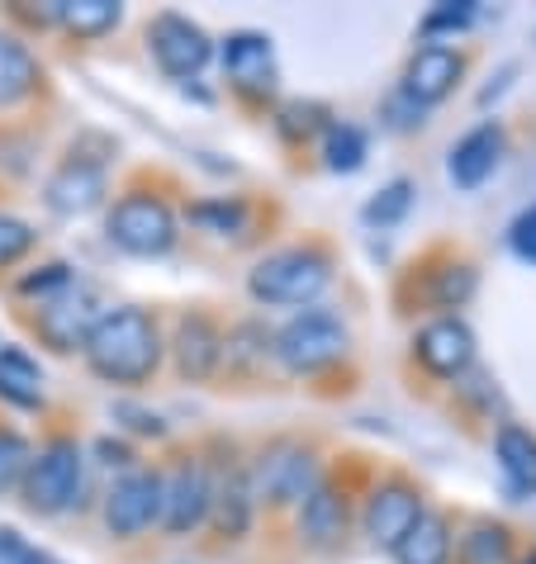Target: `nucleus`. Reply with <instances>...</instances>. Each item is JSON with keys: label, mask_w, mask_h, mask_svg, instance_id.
<instances>
[{"label": "nucleus", "mask_w": 536, "mask_h": 564, "mask_svg": "<svg viewBox=\"0 0 536 564\" xmlns=\"http://www.w3.org/2000/svg\"><path fill=\"white\" fill-rule=\"evenodd\" d=\"M162 327L148 308L119 304L105 308V318L96 323V333L86 341V366L105 384H143L162 366Z\"/></svg>", "instance_id": "f257e3e1"}, {"label": "nucleus", "mask_w": 536, "mask_h": 564, "mask_svg": "<svg viewBox=\"0 0 536 564\" xmlns=\"http://www.w3.org/2000/svg\"><path fill=\"white\" fill-rule=\"evenodd\" d=\"M333 280V261L323 247H280L261 257L247 275V294L271 308H309Z\"/></svg>", "instance_id": "f03ea898"}, {"label": "nucleus", "mask_w": 536, "mask_h": 564, "mask_svg": "<svg viewBox=\"0 0 536 564\" xmlns=\"http://www.w3.org/2000/svg\"><path fill=\"white\" fill-rule=\"evenodd\" d=\"M82 475H86V456L76 436H53L49 446L34 451L29 460V475L20 484V498L34 517H57L76 508V494H82Z\"/></svg>", "instance_id": "7ed1b4c3"}, {"label": "nucleus", "mask_w": 536, "mask_h": 564, "mask_svg": "<svg viewBox=\"0 0 536 564\" xmlns=\"http://www.w3.org/2000/svg\"><path fill=\"white\" fill-rule=\"evenodd\" d=\"M346 347H352V333H346V323L333 308L294 313V318L271 337V351L290 375H319L328 366H337L346 356Z\"/></svg>", "instance_id": "20e7f679"}, {"label": "nucleus", "mask_w": 536, "mask_h": 564, "mask_svg": "<svg viewBox=\"0 0 536 564\" xmlns=\"http://www.w3.org/2000/svg\"><path fill=\"white\" fill-rule=\"evenodd\" d=\"M105 232H109V242L129 257H167L181 238V224H176V209H171L162 195L129 191L105 214Z\"/></svg>", "instance_id": "39448f33"}, {"label": "nucleus", "mask_w": 536, "mask_h": 564, "mask_svg": "<svg viewBox=\"0 0 536 564\" xmlns=\"http://www.w3.org/2000/svg\"><path fill=\"white\" fill-rule=\"evenodd\" d=\"M251 475V494L257 503H271V508H290V503H304L319 484V460L304 442H271L257 460L247 465Z\"/></svg>", "instance_id": "423d86ee"}, {"label": "nucleus", "mask_w": 536, "mask_h": 564, "mask_svg": "<svg viewBox=\"0 0 536 564\" xmlns=\"http://www.w3.org/2000/svg\"><path fill=\"white\" fill-rule=\"evenodd\" d=\"M105 527L119 541L162 527V469H124L105 494Z\"/></svg>", "instance_id": "0eeeda50"}, {"label": "nucleus", "mask_w": 536, "mask_h": 564, "mask_svg": "<svg viewBox=\"0 0 536 564\" xmlns=\"http://www.w3.org/2000/svg\"><path fill=\"white\" fill-rule=\"evenodd\" d=\"M148 53L171 82H185V76H200L210 67L214 39L204 34L191 14L162 10V14H152V24H148Z\"/></svg>", "instance_id": "6e6552de"}, {"label": "nucleus", "mask_w": 536, "mask_h": 564, "mask_svg": "<svg viewBox=\"0 0 536 564\" xmlns=\"http://www.w3.org/2000/svg\"><path fill=\"white\" fill-rule=\"evenodd\" d=\"M210 489L214 475L200 456H181L171 469H162V531L167 536H191L210 522Z\"/></svg>", "instance_id": "1a4fd4ad"}, {"label": "nucleus", "mask_w": 536, "mask_h": 564, "mask_svg": "<svg viewBox=\"0 0 536 564\" xmlns=\"http://www.w3.org/2000/svg\"><path fill=\"white\" fill-rule=\"evenodd\" d=\"M105 318V308H100V300L90 290H67L62 300H53V304H39V313H34V333H39V341L49 351H57V356H72V351H86V341H90V333H96V323Z\"/></svg>", "instance_id": "9d476101"}, {"label": "nucleus", "mask_w": 536, "mask_h": 564, "mask_svg": "<svg viewBox=\"0 0 536 564\" xmlns=\"http://www.w3.org/2000/svg\"><path fill=\"white\" fill-rule=\"evenodd\" d=\"M224 76L228 86L247 100H266L276 90V48H271V34L261 29H238V34L224 39Z\"/></svg>", "instance_id": "9b49d317"}, {"label": "nucleus", "mask_w": 536, "mask_h": 564, "mask_svg": "<svg viewBox=\"0 0 536 564\" xmlns=\"http://www.w3.org/2000/svg\"><path fill=\"white\" fill-rule=\"evenodd\" d=\"M109 191V171L100 156H86V152H72L62 156L57 171L49 176V185H43V199H49L53 214H90L105 199Z\"/></svg>", "instance_id": "f8f14e48"}, {"label": "nucleus", "mask_w": 536, "mask_h": 564, "mask_svg": "<svg viewBox=\"0 0 536 564\" xmlns=\"http://www.w3.org/2000/svg\"><path fill=\"white\" fill-rule=\"evenodd\" d=\"M414 356H418L422 370L437 375V380H461V375L475 366V333H470L465 318L447 313V318H432L414 337Z\"/></svg>", "instance_id": "ddd939ff"}, {"label": "nucleus", "mask_w": 536, "mask_h": 564, "mask_svg": "<svg viewBox=\"0 0 536 564\" xmlns=\"http://www.w3.org/2000/svg\"><path fill=\"white\" fill-rule=\"evenodd\" d=\"M422 494L414 489L408 479H385V484H375V494L366 498V517H361V527H366V536L375 545H385V551H394L404 536H408V527L422 517Z\"/></svg>", "instance_id": "4468645a"}, {"label": "nucleus", "mask_w": 536, "mask_h": 564, "mask_svg": "<svg viewBox=\"0 0 536 564\" xmlns=\"http://www.w3.org/2000/svg\"><path fill=\"white\" fill-rule=\"evenodd\" d=\"M461 76H465V57L455 53V48H447V43H422V48L408 57V67H404V82H399V90L414 105H441L451 96L455 86H461Z\"/></svg>", "instance_id": "2eb2a0df"}, {"label": "nucleus", "mask_w": 536, "mask_h": 564, "mask_svg": "<svg viewBox=\"0 0 536 564\" xmlns=\"http://www.w3.org/2000/svg\"><path fill=\"white\" fill-rule=\"evenodd\" d=\"M503 148H508V133H503L499 119L475 123V129H470L447 156V176H451L455 191H480V185L499 171Z\"/></svg>", "instance_id": "dca6fc26"}, {"label": "nucleus", "mask_w": 536, "mask_h": 564, "mask_svg": "<svg viewBox=\"0 0 536 564\" xmlns=\"http://www.w3.org/2000/svg\"><path fill=\"white\" fill-rule=\"evenodd\" d=\"M171 356H176L181 380L204 384L214 380L218 366H224V333L210 313H185L176 323V337H171Z\"/></svg>", "instance_id": "f3484780"}, {"label": "nucleus", "mask_w": 536, "mask_h": 564, "mask_svg": "<svg viewBox=\"0 0 536 564\" xmlns=\"http://www.w3.org/2000/svg\"><path fill=\"white\" fill-rule=\"evenodd\" d=\"M251 517H257V494H251L247 465H224L210 489V527L224 541H243L251 531Z\"/></svg>", "instance_id": "a211bd4d"}, {"label": "nucleus", "mask_w": 536, "mask_h": 564, "mask_svg": "<svg viewBox=\"0 0 536 564\" xmlns=\"http://www.w3.org/2000/svg\"><path fill=\"white\" fill-rule=\"evenodd\" d=\"M299 531H304V541L319 545V551H328V545L342 541V531H346V498H342L337 484H328V479L313 484V494L299 503Z\"/></svg>", "instance_id": "6ab92c4d"}, {"label": "nucleus", "mask_w": 536, "mask_h": 564, "mask_svg": "<svg viewBox=\"0 0 536 564\" xmlns=\"http://www.w3.org/2000/svg\"><path fill=\"white\" fill-rule=\"evenodd\" d=\"M394 564H451L455 555V536H451V522L432 508H422V517L408 527V536L394 545Z\"/></svg>", "instance_id": "aec40b11"}, {"label": "nucleus", "mask_w": 536, "mask_h": 564, "mask_svg": "<svg viewBox=\"0 0 536 564\" xmlns=\"http://www.w3.org/2000/svg\"><path fill=\"white\" fill-rule=\"evenodd\" d=\"M0 399L10 409H43V366L24 347H0Z\"/></svg>", "instance_id": "412c9836"}, {"label": "nucleus", "mask_w": 536, "mask_h": 564, "mask_svg": "<svg viewBox=\"0 0 536 564\" xmlns=\"http://www.w3.org/2000/svg\"><path fill=\"white\" fill-rule=\"evenodd\" d=\"M39 82H43V67L29 53V43H20L14 34H0V109L24 105L39 90Z\"/></svg>", "instance_id": "4be33fe9"}, {"label": "nucleus", "mask_w": 536, "mask_h": 564, "mask_svg": "<svg viewBox=\"0 0 536 564\" xmlns=\"http://www.w3.org/2000/svg\"><path fill=\"white\" fill-rule=\"evenodd\" d=\"M494 456H499V469L508 475V484L517 494H536V436L517 422H503L494 432Z\"/></svg>", "instance_id": "5701e85b"}, {"label": "nucleus", "mask_w": 536, "mask_h": 564, "mask_svg": "<svg viewBox=\"0 0 536 564\" xmlns=\"http://www.w3.org/2000/svg\"><path fill=\"white\" fill-rule=\"evenodd\" d=\"M455 564H517L513 531L494 522V517H475L465 527L461 545H455Z\"/></svg>", "instance_id": "b1692460"}, {"label": "nucleus", "mask_w": 536, "mask_h": 564, "mask_svg": "<svg viewBox=\"0 0 536 564\" xmlns=\"http://www.w3.org/2000/svg\"><path fill=\"white\" fill-rule=\"evenodd\" d=\"M119 20H124V10L115 0H62L57 6V24L72 39H105Z\"/></svg>", "instance_id": "393cba45"}, {"label": "nucleus", "mask_w": 536, "mask_h": 564, "mask_svg": "<svg viewBox=\"0 0 536 564\" xmlns=\"http://www.w3.org/2000/svg\"><path fill=\"white\" fill-rule=\"evenodd\" d=\"M271 337L276 333H266L261 323H238L233 333L224 337V366L233 375H251L257 366H266L276 351H271Z\"/></svg>", "instance_id": "a878e982"}, {"label": "nucleus", "mask_w": 536, "mask_h": 564, "mask_svg": "<svg viewBox=\"0 0 536 564\" xmlns=\"http://www.w3.org/2000/svg\"><path fill=\"white\" fill-rule=\"evenodd\" d=\"M475 290H480L475 265H470V261H451V265H441V271H432L422 300H428L432 308H465L470 300H475Z\"/></svg>", "instance_id": "bb28decb"}, {"label": "nucleus", "mask_w": 536, "mask_h": 564, "mask_svg": "<svg viewBox=\"0 0 536 564\" xmlns=\"http://www.w3.org/2000/svg\"><path fill=\"white\" fill-rule=\"evenodd\" d=\"M366 152H371V138L366 129H356V123H328L323 129V166L328 171H361L366 166Z\"/></svg>", "instance_id": "cd10ccee"}, {"label": "nucleus", "mask_w": 536, "mask_h": 564, "mask_svg": "<svg viewBox=\"0 0 536 564\" xmlns=\"http://www.w3.org/2000/svg\"><path fill=\"white\" fill-rule=\"evenodd\" d=\"M82 280H76V271L67 261H49V265H34V271H24L20 280H14V294L20 300H39V304H53L62 300L67 290H76Z\"/></svg>", "instance_id": "c85d7f7f"}, {"label": "nucleus", "mask_w": 536, "mask_h": 564, "mask_svg": "<svg viewBox=\"0 0 536 564\" xmlns=\"http://www.w3.org/2000/svg\"><path fill=\"white\" fill-rule=\"evenodd\" d=\"M247 218H251V209L243 205V199H228V195L191 205V224L204 228V232H218V238H243Z\"/></svg>", "instance_id": "c756f323"}, {"label": "nucleus", "mask_w": 536, "mask_h": 564, "mask_svg": "<svg viewBox=\"0 0 536 564\" xmlns=\"http://www.w3.org/2000/svg\"><path fill=\"white\" fill-rule=\"evenodd\" d=\"M414 209V181H389L385 191H375V199H366V209H361V218H366L371 228H394L404 224V214Z\"/></svg>", "instance_id": "7c9ffc66"}, {"label": "nucleus", "mask_w": 536, "mask_h": 564, "mask_svg": "<svg viewBox=\"0 0 536 564\" xmlns=\"http://www.w3.org/2000/svg\"><path fill=\"white\" fill-rule=\"evenodd\" d=\"M29 460H34V446H29L14 427H0V498L14 494L24 484Z\"/></svg>", "instance_id": "2f4dec72"}, {"label": "nucleus", "mask_w": 536, "mask_h": 564, "mask_svg": "<svg viewBox=\"0 0 536 564\" xmlns=\"http://www.w3.org/2000/svg\"><path fill=\"white\" fill-rule=\"evenodd\" d=\"M39 247V232H34V224L29 218H20V214H10V209H0V271L6 265H14V261H24L29 252Z\"/></svg>", "instance_id": "473e14b6"}, {"label": "nucleus", "mask_w": 536, "mask_h": 564, "mask_svg": "<svg viewBox=\"0 0 536 564\" xmlns=\"http://www.w3.org/2000/svg\"><path fill=\"white\" fill-rule=\"evenodd\" d=\"M475 24V0H447V6H437L422 14V34L437 39V34H465V29Z\"/></svg>", "instance_id": "72a5a7b5"}, {"label": "nucleus", "mask_w": 536, "mask_h": 564, "mask_svg": "<svg viewBox=\"0 0 536 564\" xmlns=\"http://www.w3.org/2000/svg\"><path fill=\"white\" fill-rule=\"evenodd\" d=\"M276 129H280V138H290V143H299V133H319V129H328L323 123V105H304V100H290L286 109L276 115Z\"/></svg>", "instance_id": "f704fd0d"}, {"label": "nucleus", "mask_w": 536, "mask_h": 564, "mask_svg": "<svg viewBox=\"0 0 536 564\" xmlns=\"http://www.w3.org/2000/svg\"><path fill=\"white\" fill-rule=\"evenodd\" d=\"M508 247H513V257H517V261L536 265V205L513 218V228H508Z\"/></svg>", "instance_id": "c9c22d12"}, {"label": "nucleus", "mask_w": 536, "mask_h": 564, "mask_svg": "<svg viewBox=\"0 0 536 564\" xmlns=\"http://www.w3.org/2000/svg\"><path fill=\"white\" fill-rule=\"evenodd\" d=\"M385 119H389V129H399V133L422 129V105H414L404 90H394V96L385 100Z\"/></svg>", "instance_id": "e433bc0d"}, {"label": "nucleus", "mask_w": 536, "mask_h": 564, "mask_svg": "<svg viewBox=\"0 0 536 564\" xmlns=\"http://www.w3.org/2000/svg\"><path fill=\"white\" fill-rule=\"evenodd\" d=\"M49 555L34 551L20 531H10V527H0V564H43Z\"/></svg>", "instance_id": "4c0bfd02"}, {"label": "nucleus", "mask_w": 536, "mask_h": 564, "mask_svg": "<svg viewBox=\"0 0 536 564\" xmlns=\"http://www.w3.org/2000/svg\"><path fill=\"white\" fill-rule=\"evenodd\" d=\"M115 417H129V432H138V436H167V422L148 409H133V403H119Z\"/></svg>", "instance_id": "58836bf2"}, {"label": "nucleus", "mask_w": 536, "mask_h": 564, "mask_svg": "<svg viewBox=\"0 0 536 564\" xmlns=\"http://www.w3.org/2000/svg\"><path fill=\"white\" fill-rule=\"evenodd\" d=\"M96 456H100L105 465L133 469V451H129V446H124V442H109V436H105V442H96Z\"/></svg>", "instance_id": "ea45409f"}, {"label": "nucleus", "mask_w": 536, "mask_h": 564, "mask_svg": "<svg viewBox=\"0 0 536 564\" xmlns=\"http://www.w3.org/2000/svg\"><path fill=\"white\" fill-rule=\"evenodd\" d=\"M523 564H536V551H532V555H527V560H523Z\"/></svg>", "instance_id": "a19ab883"}, {"label": "nucleus", "mask_w": 536, "mask_h": 564, "mask_svg": "<svg viewBox=\"0 0 536 564\" xmlns=\"http://www.w3.org/2000/svg\"><path fill=\"white\" fill-rule=\"evenodd\" d=\"M43 564H53V560H43Z\"/></svg>", "instance_id": "79ce46f5"}]
</instances>
